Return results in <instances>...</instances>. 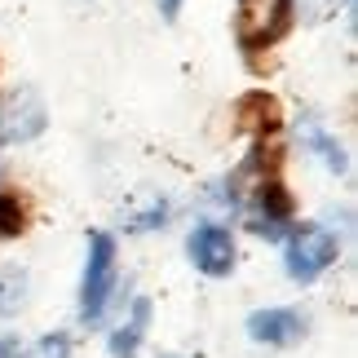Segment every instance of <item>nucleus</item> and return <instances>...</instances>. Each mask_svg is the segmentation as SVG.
I'll return each mask as SVG.
<instances>
[{
    "label": "nucleus",
    "instance_id": "obj_13",
    "mask_svg": "<svg viewBox=\"0 0 358 358\" xmlns=\"http://www.w3.org/2000/svg\"><path fill=\"white\" fill-rule=\"evenodd\" d=\"M18 341H9V336H0V358H18Z\"/></svg>",
    "mask_w": 358,
    "mask_h": 358
},
{
    "label": "nucleus",
    "instance_id": "obj_9",
    "mask_svg": "<svg viewBox=\"0 0 358 358\" xmlns=\"http://www.w3.org/2000/svg\"><path fill=\"white\" fill-rule=\"evenodd\" d=\"M27 306V270H5L0 274V319H9V314H18Z\"/></svg>",
    "mask_w": 358,
    "mask_h": 358
},
{
    "label": "nucleus",
    "instance_id": "obj_10",
    "mask_svg": "<svg viewBox=\"0 0 358 358\" xmlns=\"http://www.w3.org/2000/svg\"><path fill=\"white\" fill-rule=\"evenodd\" d=\"M22 226H27V208H22V199H18V195H0V239L22 235Z\"/></svg>",
    "mask_w": 358,
    "mask_h": 358
},
{
    "label": "nucleus",
    "instance_id": "obj_14",
    "mask_svg": "<svg viewBox=\"0 0 358 358\" xmlns=\"http://www.w3.org/2000/svg\"><path fill=\"white\" fill-rule=\"evenodd\" d=\"M159 9H164V18L173 22V18H177V9H182V0H159Z\"/></svg>",
    "mask_w": 358,
    "mask_h": 358
},
{
    "label": "nucleus",
    "instance_id": "obj_5",
    "mask_svg": "<svg viewBox=\"0 0 358 358\" xmlns=\"http://www.w3.org/2000/svg\"><path fill=\"white\" fill-rule=\"evenodd\" d=\"M186 248H190L195 270H203V274H230L235 270V239H230L226 226H213V222L195 226Z\"/></svg>",
    "mask_w": 358,
    "mask_h": 358
},
{
    "label": "nucleus",
    "instance_id": "obj_12",
    "mask_svg": "<svg viewBox=\"0 0 358 358\" xmlns=\"http://www.w3.org/2000/svg\"><path fill=\"white\" fill-rule=\"evenodd\" d=\"M66 354H71V341H66L62 332H53V336H45V341L36 345L31 358H66Z\"/></svg>",
    "mask_w": 358,
    "mask_h": 358
},
{
    "label": "nucleus",
    "instance_id": "obj_11",
    "mask_svg": "<svg viewBox=\"0 0 358 358\" xmlns=\"http://www.w3.org/2000/svg\"><path fill=\"white\" fill-rule=\"evenodd\" d=\"M306 133H310V142H314L310 150H319V155H323L327 164H332V169H336V173H341V169H345V155H341V146H336V142H332V137H327V133L319 129V124H306Z\"/></svg>",
    "mask_w": 358,
    "mask_h": 358
},
{
    "label": "nucleus",
    "instance_id": "obj_8",
    "mask_svg": "<svg viewBox=\"0 0 358 358\" xmlns=\"http://www.w3.org/2000/svg\"><path fill=\"white\" fill-rule=\"evenodd\" d=\"M146 323H150V301L137 296V301H133L129 327H120V332L111 336V354H115V358H133V350L142 345V336H146Z\"/></svg>",
    "mask_w": 358,
    "mask_h": 358
},
{
    "label": "nucleus",
    "instance_id": "obj_1",
    "mask_svg": "<svg viewBox=\"0 0 358 358\" xmlns=\"http://www.w3.org/2000/svg\"><path fill=\"white\" fill-rule=\"evenodd\" d=\"M115 287V239L111 235H89V261H85V287H80V319L98 323L106 310V296Z\"/></svg>",
    "mask_w": 358,
    "mask_h": 358
},
{
    "label": "nucleus",
    "instance_id": "obj_2",
    "mask_svg": "<svg viewBox=\"0 0 358 358\" xmlns=\"http://www.w3.org/2000/svg\"><path fill=\"white\" fill-rule=\"evenodd\" d=\"M341 257V243H336V235L327 226H301V230H292V239H287V274H292L296 283H314L319 274L332 266V261Z\"/></svg>",
    "mask_w": 358,
    "mask_h": 358
},
{
    "label": "nucleus",
    "instance_id": "obj_4",
    "mask_svg": "<svg viewBox=\"0 0 358 358\" xmlns=\"http://www.w3.org/2000/svg\"><path fill=\"white\" fill-rule=\"evenodd\" d=\"M45 102L36 98L31 89L13 93V98L0 102V142L5 146H18V142H31V137L45 133Z\"/></svg>",
    "mask_w": 358,
    "mask_h": 358
},
{
    "label": "nucleus",
    "instance_id": "obj_6",
    "mask_svg": "<svg viewBox=\"0 0 358 358\" xmlns=\"http://www.w3.org/2000/svg\"><path fill=\"white\" fill-rule=\"evenodd\" d=\"M301 332H306V319L296 310H257L248 319V336L261 345H292Z\"/></svg>",
    "mask_w": 358,
    "mask_h": 358
},
{
    "label": "nucleus",
    "instance_id": "obj_3",
    "mask_svg": "<svg viewBox=\"0 0 358 358\" xmlns=\"http://www.w3.org/2000/svg\"><path fill=\"white\" fill-rule=\"evenodd\" d=\"M287 22H292V0H239L235 13V31L243 49H266L274 45Z\"/></svg>",
    "mask_w": 358,
    "mask_h": 358
},
{
    "label": "nucleus",
    "instance_id": "obj_7",
    "mask_svg": "<svg viewBox=\"0 0 358 358\" xmlns=\"http://www.w3.org/2000/svg\"><path fill=\"white\" fill-rule=\"evenodd\" d=\"M287 222H292V199H287V190L274 182V177H266L261 190H257V222H252V230L279 239L287 230Z\"/></svg>",
    "mask_w": 358,
    "mask_h": 358
}]
</instances>
